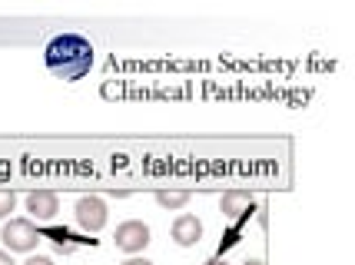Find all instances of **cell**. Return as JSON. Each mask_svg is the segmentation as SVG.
<instances>
[{
  "label": "cell",
  "instance_id": "6da1fadb",
  "mask_svg": "<svg viewBox=\"0 0 355 265\" xmlns=\"http://www.w3.org/2000/svg\"><path fill=\"white\" fill-rule=\"evenodd\" d=\"M46 66L57 80L77 83L90 73L93 66V47L90 40H83L77 33H60L46 44Z\"/></svg>",
  "mask_w": 355,
  "mask_h": 265
},
{
  "label": "cell",
  "instance_id": "7a4b0ae2",
  "mask_svg": "<svg viewBox=\"0 0 355 265\" xmlns=\"http://www.w3.org/2000/svg\"><path fill=\"white\" fill-rule=\"evenodd\" d=\"M0 239L10 252H33L40 242V232L31 219H7L3 229H0Z\"/></svg>",
  "mask_w": 355,
  "mask_h": 265
},
{
  "label": "cell",
  "instance_id": "3957f363",
  "mask_svg": "<svg viewBox=\"0 0 355 265\" xmlns=\"http://www.w3.org/2000/svg\"><path fill=\"white\" fill-rule=\"evenodd\" d=\"M113 242H116V249L120 252H130V255H137L150 246V226L146 222H139V219H130V222H120L116 226V235H113Z\"/></svg>",
  "mask_w": 355,
  "mask_h": 265
},
{
  "label": "cell",
  "instance_id": "277c9868",
  "mask_svg": "<svg viewBox=\"0 0 355 265\" xmlns=\"http://www.w3.org/2000/svg\"><path fill=\"white\" fill-rule=\"evenodd\" d=\"M77 226L83 232H100L107 226V203L100 196H83L77 203Z\"/></svg>",
  "mask_w": 355,
  "mask_h": 265
},
{
  "label": "cell",
  "instance_id": "5b68a950",
  "mask_svg": "<svg viewBox=\"0 0 355 265\" xmlns=\"http://www.w3.org/2000/svg\"><path fill=\"white\" fill-rule=\"evenodd\" d=\"M27 212L33 219H53L60 212V199H57V192H50V189H33L31 196H27Z\"/></svg>",
  "mask_w": 355,
  "mask_h": 265
},
{
  "label": "cell",
  "instance_id": "8992f818",
  "mask_svg": "<svg viewBox=\"0 0 355 265\" xmlns=\"http://www.w3.org/2000/svg\"><path fill=\"white\" fill-rule=\"evenodd\" d=\"M200 239H202V222L200 219L189 216V212L176 216V222H173V242H176V246L189 249V246H196Z\"/></svg>",
  "mask_w": 355,
  "mask_h": 265
},
{
  "label": "cell",
  "instance_id": "52a82bcc",
  "mask_svg": "<svg viewBox=\"0 0 355 265\" xmlns=\"http://www.w3.org/2000/svg\"><path fill=\"white\" fill-rule=\"evenodd\" d=\"M219 209H223L226 219H243L252 209V196H249L246 189H226L223 199H219Z\"/></svg>",
  "mask_w": 355,
  "mask_h": 265
},
{
  "label": "cell",
  "instance_id": "ba28073f",
  "mask_svg": "<svg viewBox=\"0 0 355 265\" xmlns=\"http://www.w3.org/2000/svg\"><path fill=\"white\" fill-rule=\"evenodd\" d=\"M156 203L163 205V209H183L189 203V192L186 189H159L156 192Z\"/></svg>",
  "mask_w": 355,
  "mask_h": 265
},
{
  "label": "cell",
  "instance_id": "9c48e42d",
  "mask_svg": "<svg viewBox=\"0 0 355 265\" xmlns=\"http://www.w3.org/2000/svg\"><path fill=\"white\" fill-rule=\"evenodd\" d=\"M17 209V196L10 189H0V219H7Z\"/></svg>",
  "mask_w": 355,
  "mask_h": 265
},
{
  "label": "cell",
  "instance_id": "30bf717a",
  "mask_svg": "<svg viewBox=\"0 0 355 265\" xmlns=\"http://www.w3.org/2000/svg\"><path fill=\"white\" fill-rule=\"evenodd\" d=\"M24 265H53V259H46V255H31Z\"/></svg>",
  "mask_w": 355,
  "mask_h": 265
},
{
  "label": "cell",
  "instance_id": "8fae6325",
  "mask_svg": "<svg viewBox=\"0 0 355 265\" xmlns=\"http://www.w3.org/2000/svg\"><path fill=\"white\" fill-rule=\"evenodd\" d=\"M123 265H153V262H150V259H139V255H133V259H126Z\"/></svg>",
  "mask_w": 355,
  "mask_h": 265
},
{
  "label": "cell",
  "instance_id": "7c38bea8",
  "mask_svg": "<svg viewBox=\"0 0 355 265\" xmlns=\"http://www.w3.org/2000/svg\"><path fill=\"white\" fill-rule=\"evenodd\" d=\"M0 265H17V262L10 259V252H0Z\"/></svg>",
  "mask_w": 355,
  "mask_h": 265
},
{
  "label": "cell",
  "instance_id": "4fadbf2b",
  "mask_svg": "<svg viewBox=\"0 0 355 265\" xmlns=\"http://www.w3.org/2000/svg\"><path fill=\"white\" fill-rule=\"evenodd\" d=\"M202 265H230L226 259H209V262H202Z\"/></svg>",
  "mask_w": 355,
  "mask_h": 265
},
{
  "label": "cell",
  "instance_id": "5bb4252c",
  "mask_svg": "<svg viewBox=\"0 0 355 265\" xmlns=\"http://www.w3.org/2000/svg\"><path fill=\"white\" fill-rule=\"evenodd\" d=\"M243 265H266V262H263V259H246Z\"/></svg>",
  "mask_w": 355,
  "mask_h": 265
}]
</instances>
